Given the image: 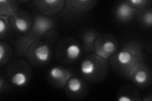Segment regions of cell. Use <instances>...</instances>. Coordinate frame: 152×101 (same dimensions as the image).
<instances>
[{
    "label": "cell",
    "instance_id": "ba28073f",
    "mask_svg": "<svg viewBox=\"0 0 152 101\" xmlns=\"http://www.w3.org/2000/svg\"><path fill=\"white\" fill-rule=\"evenodd\" d=\"M132 60V56L129 52L126 51H121L117 55V60L122 65L129 63Z\"/></svg>",
    "mask_w": 152,
    "mask_h": 101
},
{
    "label": "cell",
    "instance_id": "52a82bcc",
    "mask_svg": "<svg viewBox=\"0 0 152 101\" xmlns=\"http://www.w3.org/2000/svg\"><path fill=\"white\" fill-rule=\"evenodd\" d=\"M68 88L70 92L77 93L82 89L81 81L77 78H71L68 82Z\"/></svg>",
    "mask_w": 152,
    "mask_h": 101
},
{
    "label": "cell",
    "instance_id": "9c48e42d",
    "mask_svg": "<svg viewBox=\"0 0 152 101\" xmlns=\"http://www.w3.org/2000/svg\"><path fill=\"white\" fill-rule=\"evenodd\" d=\"M50 75L55 80H61L65 77V72L59 67H54L50 70Z\"/></svg>",
    "mask_w": 152,
    "mask_h": 101
},
{
    "label": "cell",
    "instance_id": "9a60e30c",
    "mask_svg": "<svg viewBox=\"0 0 152 101\" xmlns=\"http://www.w3.org/2000/svg\"><path fill=\"white\" fill-rule=\"evenodd\" d=\"M6 30V24L3 20H0V33H3L4 31Z\"/></svg>",
    "mask_w": 152,
    "mask_h": 101
},
{
    "label": "cell",
    "instance_id": "30bf717a",
    "mask_svg": "<svg viewBox=\"0 0 152 101\" xmlns=\"http://www.w3.org/2000/svg\"><path fill=\"white\" fill-rule=\"evenodd\" d=\"M15 25L17 28V29L22 32H25L28 31L29 25L28 23L23 18H15Z\"/></svg>",
    "mask_w": 152,
    "mask_h": 101
},
{
    "label": "cell",
    "instance_id": "e0dca14e",
    "mask_svg": "<svg viewBox=\"0 0 152 101\" xmlns=\"http://www.w3.org/2000/svg\"><path fill=\"white\" fill-rule=\"evenodd\" d=\"M118 101H131V99L129 98L128 97H126V96H121V97L118 98Z\"/></svg>",
    "mask_w": 152,
    "mask_h": 101
},
{
    "label": "cell",
    "instance_id": "8992f818",
    "mask_svg": "<svg viewBox=\"0 0 152 101\" xmlns=\"http://www.w3.org/2000/svg\"><path fill=\"white\" fill-rule=\"evenodd\" d=\"M28 81L27 75L22 72H17L14 74L12 78V83L17 86H22L25 85Z\"/></svg>",
    "mask_w": 152,
    "mask_h": 101
},
{
    "label": "cell",
    "instance_id": "277c9868",
    "mask_svg": "<svg viewBox=\"0 0 152 101\" xmlns=\"http://www.w3.org/2000/svg\"><path fill=\"white\" fill-rule=\"evenodd\" d=\"M66 56L70 60H74L77 59L81 53L80 47L77 44H70L66 48Z\"/></svg>",
    "mask_w": 152,
    "mask_h": 101
},
{
    "label": "cell",
    "instance_id": "5bb4252c",
    "mask_svg": "<svg viewBox=\"0 0 152 101\" xmlns=\"http://www.w3.org/2000/svg\"><path fill=\"white\" fill-rule=\"evenodd\" d=\"M146 1H143V0H132V1H130L131 3L134 4V5H137V6H141Z\"/></svg>",
    "mask_w": 152,
    "mask_h": 101
},
{
    "label": "cell",
    "instance_id": "8fae6325",
    "mask_svg": "<svg viewBox=\"0 0 152 101\" xmlns=\"http://www.w3.org/2000/svg\"><path fill=\"white\" fill-rule=\"evenodd\" d=\"M148 79V74L144 70H140L134 76V80L137 84H143Z\"/></svg>",
    "mask_w": 152,
    "mask_h": 101
},
{
    "label": "cell",
    "instance_id": "4fadbf2b",
    "mask_svg": "<svg viewBox=\"0 0 152 101\" xmlns=\"http://www.w3.org/2000/svg\"><path fill=\"white\" fill-rule=\"evenodd\" d=\"M144 21L147 24V25H151V22H152V14H151V11L147 12L145 14V15L144 16Z\"/></svg>",
    "mask_w": 152,
    "mask_h": 101
},
{
    "label": "cell",
    "instance_id": "7a4b0ae2",
    "mask_svg": "<svg viewBox=\"0 0 152 101\" xmlns=\"http://www.w3.org/2000/svg\"><path fill=\"white\" fill-rule=\"evenodd\" d=\"M35 56L38 61L41 62L47 61L50 56L49 47L47 45H41L38 46L35 51Z\"/></svg>",
    "mask_w": 152,
    "mask_h": 101
},
{
    "label": "cell",
    "instance_id": "5b68a950",
    "mask_svg": "<svg viewBox=\"0 0 152 101\" xmlns=\"http://www.w3.org/2000/svg\"><path fill=\"white\" fill-rule=\"evenodd\" d=\"M95 65L94 62L89 60H86L80 65V71L85 75H91L95 71Z\"/></svg>",
    "mask_w": 152,
    "mask_h": 101
},
{
    "label": "cell",
    "instance_id": "2e32d148",
    "mask_svg": "<svg viewBox=\"0 0 152 101\" xmlns=\"http://www.w3.org/2000/svg\"><path fill=\"white\" fill-rule=\"evenodd\" d=\"M4 54V49L2 44L0 45V60H2Z\"/></svg>",
    "mask_w": 152,
    "mask_h": 101
},
{
    "label": "cell",
    "instance_id": "6da1fadb",
    "mask_svg": "<svg viewBox=\"0 0 152 101\" xmlns=\"http://www.w3.org/2000/svg\"><path fill=\"white\" fill-rule=\"evenodd\" d=\"M133 14V9L129 5L126 3H122L119 5L117 9V17L121 20H126L129 19Z\"/></svg>",
    "mask_w": 152,
    "mask_h": 101
},
{
    "label": "cell",
    "instance_id": "3957f363",
    "mask_svg": "<svg viewBox=\"0 0 152 101\" xmlns=\"http://www.w3.org/2000/svg\"><path fill=\"white\" fill-rule=\"evenodd\" d=\"M50 25V22L43 17H38L35 21V28L40 33H43L48 30Z\"/></svg>",
    "mask_w": 152,
    "mask_h": 101
},
{
    "label": "cell",
    "instance_id": "7c38bea8",
    "mask_svg": "<svg viewBox=\"0 0 152 101\" xmlns=\"http://www.w3.org/2000/svg\"><path fill=\"white\" fill-rule=\"evenodd\" d=\"M103 51L107 54H111L115 51V45L114 43L110 41H108L105 42L103 44L102 46Z\"/></svg>",
    "mask_w": 152,
    "mask_h": 101
}]
</instances>
